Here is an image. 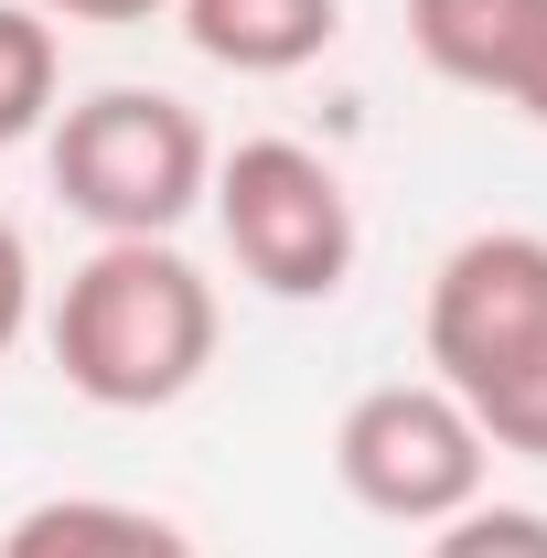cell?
Masks as SVG:
<instances>
[{"mask_svg": "<svg viewBox=\"0 0 547 558\" xmlns=\"http://www.w3.org/2000/svg\"><path fill=\"white\" fill-rule=\"evenodd\" d=\"M44 22H108V33H130V22H161L172 0H33Z\"/></svg>", "mask_w": 547, "mask_h": 558, "instance_id": "12", "label": "cell"}, {"mask_svg": "<svg viewBox=\"0 0 547 558\" xmlns=\"http://www.w3.org/2000/svg\"><path fill=\"white\" fill-rule=\"evenodd\" d=\"M429 558H547V515L537 505H462L429 537Z\"/></svg>", "mask_w": 547, "mask_h": 558, "instance_id": "10", "label": "cell"}, {"mask_svg": "<svg viewBox=\"0 0 547 558\" xmlns=\"http://www.w3.org/2000/svg\"><path fill=\"white\" fill-rule=\"evenodd\" d=\"M333 484L387 526H451L494 484V440L440 376H387L333 418Z\"/></svg>", "mask_w": 547, "mask_h": 558, "instance_id": "5", "label": "cell"}, {"mask_svg": "<svg viewBox=\"0 0 547 558\" xmlns=\"http://www.w3.org/2000/svg\"><path fill=\"white\" fill-rule=\"evenodd\" d=\"M418 65L462 97H505L547 130V0H409Z\"/></svg>", "mask_w": 547, "mask_h": 558, "instance_id": "6", "label": "cell"}, {"mask_svg": "<svg viewBox=\"0 0 547 558\" xmlns=\"http://www.w3.org/2000/svg\"><path fill=\"white\" fill-rule=\"evenodd\" d=\"M22 333H33V247H22V226L0 215V365H11Z\"/></svg>", "mask_w": 547, "mask_h": 558, "instance_id": "11", "label": "cell"}, {"mask_svg": "<svg viewBox=\"0 0 547 558\" xmlns=\"http://www.w3.org/2000/svg\"><path fill=\"white\" fill-rule=\"evenodd\" d=\"M172 22L226 75H301L343 44V0H172Z\"/></svg>", "mask_w": 547, "mask_h": 558, "instance_id": "7", "label": "cell"}, {"mask_svg": "<svg viewBox=\"0 0 547 558\" xmlns=\"http://www.w3.org/2000/svg\"><path fill=\"white\" fill-rule=\"evenodd\" d=\"M54 86H65V54H54V22L33 0H0V150L54 130Z\"/></svg>", "mask_w": 547, "mask_h": 558, "instance_id": "9", "label": "cell"}, {"mask_svg": "<svg viewBox=\"0 0 547 558\" xmlns=\"http://www.w3.org/2000/svg\"><path fill=\"white\" fill-rule=\"evenodd\" d=\"M429 376L473 409V429L515 462H547V236L473 226L418 301Z\"/></svg>", "mask_w": 547, "mask_h": 558, "instance_id": "2", "label": "cell"}, {"mask_svg": "<svg viewBox=\"0 0 547 558\" xmlns=\"http://www.w3.org/2000/svg\"><path fill=\"white\" fill-rule=\"evenodd\" d=\"M215 279L172 247V236H97V258L65 269L54 312H44V344L65 365V387L86 409H172L194 398L215 365Z\"/></svg>", "mask_w": 547, "mask_h": 558, "instance_id": "1", "label": "cell"}, {"mask_svg": "<svg viewBox=\"0 0 547 558\" xmlns=\"http://www.w3.org/2000/svg\"><path fill=\"white\" fill-rule=\"evenodd\" d=\"M205 205L226 226V247H236V269L269 301H333L354 279V258H365L354 194H343V172L312 140H236V150H215Z\"/></svg>", "mask_w": 547, "mask_h": 558, "instance_id": "4", "label": "cell"}, {"mask_svg": "<svg viewBox=\"0 0 547 558\" xmlns=\"http://www.w3.org/2000/svg\"><path fill=\"white\" fill-rule=\"evenodd\" d=\"M44 172H54L65 215L97 236H172L215 183V140L161 86H97V97L54 108Z\"/></svg>", "mask_w": 547, "mask_h": 558, "instance_id": "3", "label": "cell"}, {"mask_svg": "<svg viewBox=\"0 0 547 558\" xmlns=\"http://www.w3.org/2000/svg\"><path fill=\"white\" fill-rule=\"evenodd\" d=\"M0 558H194V537L119 494H44L0 526Z\"/></svg>", "mask_w": 547, "mask_h": 558, "instance_id": "8", "label": "cell"}]
</instances>
